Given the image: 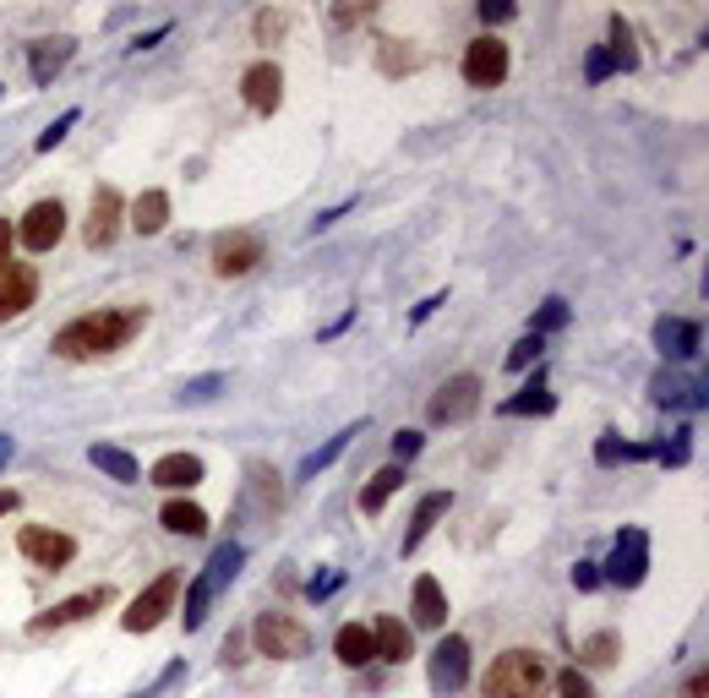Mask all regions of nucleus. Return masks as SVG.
Here are the masks:
<instances>
[{
	"label": "nucleus",
	"instance_id": "obj_14",
	"mask_svg": "<svg viewBox=\"0 0 709 698\" xmlns=\"http://www.w3.org/2000/svg\"><path fill=\"white\" fill-rule=\"evenodd\" d=\"M34 300H39V273L28 262H12L7 273H0V322L23 316Z\"/></svg>",
	"mask_w": 709,
	"mask_h": 698
},
{
	"label": "nucleus",
	"instance_id": "obj_39",
	"mask_svg": "<svg viewBox=\"0 0 709 698\" xmlns=\"http://www.w3.org/2000/svg\"><path fill=\"white\" fill-rule=\"evenodd\" d=\"M551 327H568V300H540V311L530 316V333L546 338Z\"/></svg>",
	"mask_w": 709,
	"mask_h": 698
},
{
	"label": "nucleus",
	"instance_id": "obj_33",
	"mask_svg": "<svg viewBox=\"0 0 709 698\" xmlns=\"http://www.w3.org/2000/svg\"><path fill=\"white\" fill-rule=\"evenodd\" d=\"M660 448L655 443H617V437H600L595 443V459L600 464H633V459H655Z\"/></svg>",
	"mask_w": 709,
	"mask_h": 698
},
{
	"label": "nucleus",
	"instance_id": "obj_7",
	"mask_svg": "<svg viewBox=\"0 0 709 698\" xmlns=\"http://www.w3.org/2000/svg\"><path fill=\"white\" fill-rule=\"evenodd\" d=\"M121 219H126V202L115 186H94V202H88V224H83V246L88 251H110L121 240Z\"/></svg>",
	"mask_w": 709,
	"mask_h": 698
},
{
	"label": "nucleus",
	"instance_id": "obj_3",
	"mask_svg": "<svg viewBox=\"0 0 709 698\" xmlns=\"http://www.w3.org/2000/svg\"><path fill=\"white\" fill-rule=\"evenodd\" d=\"M251 644H257L268 660H300V655H311V633H306V622H295L289 611H262V616L251 622Z\"/></svg>",
	"mask_w": 709,
	"mask_h": 698
},
{
	"label": "nucleus",
	"instance_id": "obj_6",
	"mask_svg": "<svg viewBox=\"0 0 709 698\" xmlns=\"http://www.w3.org/2000/svg\"><path fill=\"white\" fill-rule=\"evenodd\" d=\"M475 410H481V377H475V372H459V377H448V383L432 394L426 421H432V426H464Z\"/></svg>",
	"mask_w": 709,
	"mask_h": 698
},
{
	"label": "nucleus",
	"instance_id": "obj_19",
	"mask_svg": "<svg viewBox=\"0 0 709 698\" xmlns=\"http://www.w3.org/2000/svg\"><path fill=\"white\" fill-rule=\"evenodd\" d=\"M372 649H377V660L405 665V660L415 655V633H410V622H399V616H377V622H372Z\"/></svg>",
	"mask_w": 709,
	"mask_h": 698
},
{
	"label": "nucleus",
	"instance_id": "obj_57",
	"mask_svg": "<svg viewBox=\"0 0 709 698\" xmlns=\"http://www.w3.org/2000/svg\"><path fill=\"white\" fill-rule=\"evenodd\" d=\"M704 687H709V676H704V671H698V676H693V682H687V698H704Z\"/></svg>",
	"mask_w": 709,
	"mask_h": 698
},
{
	"label": "nucleus",
	"instance_id": "obj_31",
	"mask_svg": "<svg viewBox=\"0 0 709 698\" xmlns=\"http://www.w3.org/2000/svg\"><path fill=\"white\" fill-rule=\"evenodd\" d=\"M159 524H164L170 535H208V513H202L197 502H164Z\"/></svg>",
	"mask_w": 709,
	"mask_h": 698
},
{
	"label": "nucleus",
	"instance_id": "obj_8",
	"mask_svg": "<svg viewBox=\"0 0 709 698\" xmlns=\"http://www.w3.org/2000/svg\"><path fill=\"white\" fill-rule=\"evenodd\" d=\"M17 551H23L34 568L61 573V568L77 557V540H72V535H61V529H50V524H23V529H17Z\"/></svg>",
	"mask_w": 709,
	"mask_h": 698
},
{
	"label": "nucleus",
	"instance_id": "obj_55",
	"mask_svg": "<svg viewBox=\"0 0 709 698\" xmlns=\"http://www.w3.org/2000/svg\"><path fill=\"white\" fill-rule=\"evenodd\" d=\"M12 453H17V443H12L7 432H0V470H7V464H12Z\"/></svg>",
	"mask_w": 709,
	"mask_h": 698
},
{
	"label": "nucleus",
	"instance_id": "obj_56",
	"mask_svg": "<svg viewBox=\"0 0 709 698\" xmlns=\"http://www.w3.org/2000/svg\"><path fill=\"white\" fill-rule=\"evenodd\" d=\"M17 502H23L17 491H0V519H7V513H17Z\"/></svg>",
	"mask_w": 709,
	"mask_h": 698
},
{
	"label": "nucleus",
	"instance_id": "obj_16",
	"mask_svg": "<svg viewBox=\"0 0 709 698\" xmlns=\"http://www.w3.org/2000/svg\"><path fill=\"white\" fill-rule=\"evenodd\" d=\"M72 55H77V39H66V34H50V39H39V45L28 50V77H34V88H50Z\"/></svg>",
	"mask_w": 709,
	"mask_h": 698
},
{
	"label": "nucleus",
	"instance_id": "obj_13",
	"mask_svg": "<svg viewBox=\"0 0 709 698\" xmlns=\"http://www.w3.org/2000/svg\"><path fill=\"white\" fill-rule=\"evenodd\" d=\"M115 595L110 589H83V595H72V600H61V606H50L45 616H34L28 622V633H55V627H72V622H88L94 611H104Z\"/></svg>",
	"mask_w": 709,
	"mask_h": 698
},
{
	"label": "nucleus",
	"instance_id": "obj_23",
	"mask_svg": "<svg viewBox=\"0 0 709 698\" xmlns=\"http://www.w3.org/2000/svg\"><path fill=\"white\" fill-rule=\"evenodd\" d=\"M197 481H202V459L197 453H164L153 464V486L159 491H191Z\"/></svg>",
	"mask_w": 709,
	"mask_h": 698
},
{
	"label": "nucleus",
	"instance_id": "obj_22",
	"mask_svg": "<svg viewBox=\"0 0 709 698\" xmlns=\"http://www.w3.org/2000/svg\"><path fill=\"white\" fill-rule=\"evenodd\" d=\"M361 432H366V421H349V426H344L338 437H327V443H322L316 453H306V459H300V470H295V481H316V475H322L327 464H338V459L349 453V443H354V437H361Z\"/></svg>",
	"mask_w": 709,
	"mask_h": 698
},
{
	"label": "nucleus",
	"instance_id": "obj_18",
	"mask_svg": "<svg viewBox=\"0 0 709 698\" xmlns=\"http://www.w3.org/2000/svg\"><path fill=\"white\" fill-rule=\"evenodd\" d=\"M410 616H415V627H426V633H437V627L448 622V595H443V584H437L432 573L415 578V589H410Z\"/></svg>",
	"mask_w": 709,
	"mask_h": 698
},
{
	"label": "nucleus",
	"instance_id": "obj_54",
	"mask_svg": "<svg viewBox=\"0 0 709 698\" xmlns=\"http://www.w3.org/2000/svg\"><path fill=\"white\" fill-rule=\"evenodd\" d=\"M164 34H170V23H164V28H148V34H142V39H137V45H132V50H153V45H159V39H164Z\"/></svg>",
	"mask_w": 709,
	"mask_h": 698
},
{
	"label": "nucleus",
	"instance_id": "obj_12",
	"mask_svg": "<svg viewBox=\"0 0 709 698\" xmlns=\"http://www.w3.org/2000/svg\"><path fill=\"white\" fill-rule=\"evenodd\" d=\"M61 235H66V208H61L55 197L34 202V208L23 213V224H17V240H23L28 251H55Z\"/></svg>",
	"mask_w": 709,
	"mask_h": 698
},
{
	"label": "nucleus",
	"instance_id": "obj_38",
	"mask_svg": "<svg viewBox=\"0 0 709 698\" xmlns=\"http://www.w3.org/2000/svg\"><path fill=\"white\" fill-rule=\"evenodd\" d=\"M251 28H257V45H278L284 28H289V12H284V7H262Z\"/></svg>",
	"mask_w": 709,
	"mask_h": 698
},
{
	"label": "nucleus",
	"instance_id": "obj_34",
	"mask_svg": "<svg viewBox=\"0 0 709 698\" xmlns=\"http://www.w3.org/2000/svg\"><path fill=\"white\" fill-rule=\"evenodd\" d=\"M426 61V50H415L410 39H383V72L388 77H405L410 66H421Z\"/></svg>",
	"mask_w": 709,
	"mask_h": 698
},
{
	"label": "nucleus",
	"instance_id": "obj_20",
	"mask_svg": "<svg viewBox=\"0 0 709 698\" xmlns=\"http://www.w3.org/2000/svg\"><path fill=\"white\" fill-rule=\"evenodd\" d=\"M649 394H655V404L660 410H682V404H704V383L698 377H687V372H655V383H649Z\"/></svg>",
	"mask_w": 709,
	"mask_h": 698
},
{
	"label": "nucleus",
	"instance_id": "obj_26",
	"mask_svg": "<svg viewBox=\"0 0 709 698\" xmlns=\"http://www.w3.org/2000/svg\"><path fill=\"white\" fill-rule=\"evenodd\" d=\"M126 219H132L137 235H159V229L170 224V197H164V191H142V197L126 208Z\"/></svg>",
	"mask_w": 709,
	"mask_h": 698
},
{
	"label": "nucleus",
	"instance_id": "obj_32",
	"mask_svg": "<svg viewBox=\"0 0 709 698\" xmlns=\"http://www.w3.org/2000/svg\"><path fill=\"white\" fill-rule=\"evenodd\" d=\"M617 649H622L617 633H589V638L579 644V660H584L589 671H611V665H617Z\"/></svg>",
	"mask_w": 709,
	"mask_h": 698
},
{
	"label": "nucleus",
	"instance_id": "obj_28",
	"mask_svg": "<svg viewBox=\"0 0 709 698\" xmlns=\"http://www.w3.org/2000/svg\"><path fill=\"white\" fill-rule=\"evenodd\" d=\"M251 497H257V513L262 519H273L278 508H284V481H278V470L273 464H251Z\"/></svg>",
	"mask_w": 709,
	"mask_h": 698
},
{
	"label": "nucleus",
	"instance_id": "obj_9",
	"mask_svg": "<svg viewBox=\"0 0 709 698\" xmlns=\"http://www.w3.org/2000/svg\"><path fill=\"white\" fill-rule=\"evenodd\" d=\"M464 83L470 88H502V77H508V45L497 39V34H481V39H470V50H464Z\"/></svg>",
	"mask_w": 709,
	"mask_h": 698
},
{
	"label": "nucleus",
	"instance_id": "obj_40",
	"mask_svg": "<svg viewBox=\"0 0 709 698\" xmlns=\"http://www.w3.org/2000/svg\"><path fill=\"white\" fill-rule=\"evenodd\" d=\"M551 682H557V693H562V698H595V687H589V676H584L579 665H568V671H551Z\"/></svg>",
	"mask_w": 709,
	"mask_h": 698
},
{
	"label": "nucleus",
	"instance_id": "obj_10",
	"mask_svg": "<svg viewBox=\"0 0 709 698\" xmlns=\"http://www.w3.org/2000/svg\"><path fill=\"white\" fill-rule=\"evenodd\" d=\"M262 262V235H251V229H224L219 240H213V251H208V267L219 273V278H240V273H251Z\"/></svg>",
	"mask_w": 709,
	"mask_h": 698
},
{
	"label": "nucleus",
	"instance_id": "obj_17",
	"mask_svg": "<svg viewBox=\"0 0 709 698\" xmlns=\"http://www.w3.org/2000/svg\"><path fill=\"white\" fill-rule=\"evenodd\" d=\"M240 94H246L251 115H273L278 99H284V72H278L273 61H257V66L240 77Z\"/></svg>",
	"mask_w": 709,
	"mask_h": 698
},
{
	"label": "nucleus",
	"instance_id": "obj_27",
	"mask_svg": "<svg viewBox=\"0 0 709 698\" xmlns=\"http://www.w3.org/2000/svg\"><path fill=\"white\" fill-rule=\"evenodd\" d=\"M88 464H94V470H104V475H110V481H121V486H132V481L142 475V470H137V459H132L126 448H110V443H94V448H88Z\"/></svg>",
	"mask_w": 709,
	"mask_h": 698
},
{
	"label": "nucleus",
	"instance_id": "obj_1",
	"mask_svg": "<svg viewBox=\"0 0 709 698\" xmlns=\"http://www.w3.org/2000/svg\"><path fill=\"white\" fill-rule=\"evenodd\" d=\"M142 322H148V311L142 306H110V311H88V316H77V322H66L61 333H55V356L61 361H99V356H115V349H126L137 333H142Z\"/></svg>",
	"mask_w": 709,
	"mask_h": 698
},
{
	"label": "nucleus",
	"instance_id": "obj_5",
	"mask_svg": "<svg viewBox=\"0 0 709 698\" xmlns=\"http://www.w3.org/2000/svg\"><path fill=\"white\" fill-rule=\"evenodd\" d=\"M175 595H181V573H175V568H164V573H159V578H148V589H142L126 611H121V627H126V633H153V627L175 611Z\"/></svg>",
	"mask_w": 709,
	"mask_h": 698
},
{
	"label": "nucleus",
	"instance_id": "obj_42",
	"mask_svg": "<svg viewBox=\"0 0 709 698\" xmlns=\"http://www.w3.org/2000/svg\"><path fill=\"white\" fill-rule=\"evenodd\" d=\"M655 459H660L666 470H682V464L693 459V437H687V432H671V443H666V448H660Z\"/></svg>",
	"mask_w": 709,
	"mask_h": 698
},
{
	"label": "nucleus",
	"instance_id": "obj_50",
	"mask_svg": "<svg viewBox=\"0 0 709 698\" xmlns=\"http://www.w3.org/2000/svg\"><path fill=\"white\" fill-rule=\"evenodd\" d=\"M481 17H486V23H508V17H513V0H486Z\"/></svg>",
	"mask_w": 709,
	"mask_h": 698
},
{
	"label": "nucleus",
	"instance_id": "obj_4",
	"mask_svg": "<svg viewBox=\"0 0 709 698\" xmlns=\"http://www.w3.org/2000/svg\"><path fill=\"white\" fill-rule=\"evenodd\" d=\"M644 573H649V535H644L638 524H627V529H617V540H611V557H606L600 578H606V584H617V589H638V584H644Z\"/></svg>",
	"mask_w": 709,
	"mask_h": 698
},
{
	"label": "nucleus",
	"instance_id": "obj_51",
	"mask_svg": "<svg viewBox=\"0 0 709 698\" xmlns=\"http://www.w3.org/2000/svg\"><path fill=\"white\" fill-rule=\"evenodd\" d=\"M12 240H17V229H12L7 219H0V273L12 267Z\"/></svg>",
	"mask_w": 709,
	"mask_h": 698
},
{
	"label": "nucleus",
	"instance_id": "obj_43",
	"mask_svg": "<svg viewBox=\"0 0 709 698\" xmlns=\"http://www.w3.org/2000/svg\"><path fill=\"white\" fill-rule=\"evenodd\" d=\"M224 383H229L224 372H213V377H197V383H186V394H181V404H202V399H213V394H219Z\"/></svg>",
	"mask_w": 709,
	"mask_h": 698
},
{
	"label": "nucleus",
	"instance_id": "obj_15",
	"mask_svg": "<svg viewBox=\"0 0 709 698\" xmlns=\"http://www.w3.org/2000/svg\"><path fill=\"white\" fill-rule=\"evenodd\" d=\"M698 344H704V327H698V322H687V316H660V322H655V349H660L666 361H693Z\"/></svg>",
	"mask_w": 709,
	"mask_h": 698
},
{
	"label": "nucleus",
	"instance_id": "obj_49",
	"mask_svg": "<svg viewBox=\"0 0 709 698\" xmlns=\"http://www.w3.org/2000/svg\"><path fill=\"white\" fill-rule=\"evenodd\" d=\"M327 17H333V28H354V23H366V17H372V7H333Z\"/></svg>",
	"mask_w": 709,
	"mask_h": 698
},
{
	"label": "nucleus",
	"instance_id": "obj_30",
	"mask_svg": "<svg viewBox=\"0 0 709 698\" xmlns=\"http://www.w3.org/2000/svg\"><path fill=\"white\" fill-rule=\"evenodd\" d=\"M240 562H246V546H240V540H224V546L213 551V562H208L202 584H208V589L219 595V589H224V584H229V578L240 573Z\"/></svg>",
	"mask_w": 709,
	"mask_h": 698
},
{
	"label": "nucleus",
	"instance_id": "obj_35",
	"mask_svg": "<svg viewBox=\"0 0 709 698\" xmlns=\"http://www.w3.org/2000/svg\"><path fill=\"white\" fill-rule=\"evenodd\" d=\"M611 66L617 72H638V50H633V34H627V17H611Z\"/></svg>",
	"mask_w": 709,
	"mask_h": 698
},
{
	"label": "nucleus",
	"instance_id": "obj_11",
	"mask_svg": "<svg viewBox=\"0 0 709 698\" xmlns=\"http://www.w3.org/2000/svg\"><path fill=\"white\" fill-rule=\"evenodd\" d=\"M470 660H475L470 638H464V633H448V638L432 649V687H437V693L470 687Z\"/></svg>",
	"mask_w": 709,
	"mask_h": 698
},
{
	"label": "nucleus",
	"instance_id": "obj_21",
	"mask_svg": "<svg viewBox=\"0 0 709 698\" xmlns=\"http://www.w3.org/2000/svg\"><path fill=\"white\" fill-rule=\"evenodd\" d=\"M453 508V491H432V497H421V508L410 513V529H405V557H415L421 551V540L443 524V513Z\"/></svg>",
	"mask_w": 709,
	"mask_h": 698
},
{
	"label": "nucleus",
	"instance_id": "obj_47",
	"mask_svg": "<svg viewBox=\"0 0 709 698\" xmlns=\"http://www.w3.org/2000/svg\"><path fill=\"white\" fill-rule=\"evenodd\" d=\"M421 448H426V437H421V432H415V426H405V432H399V437H394V453H399V464H405V459H415V453H421Z\"/></svg>",
	"mask_w": 709,
	"mask_h": 698
},
{
	"label": "nucleus",
	"instance_id": "obj_41",
	"mask_svg": "<svg viewBox=\"0 0 709 698\" xmlns=\"http://www.w3.org/2000/svg\"><path fill=\"white\" fill-rule=\"evenodd\" d=\"M72 126H77V110H66V115H55V121H50V126L39 132V142H34V148H39V153H50V148H61Z\"/></svg>",
	"mask_w": 709,
	"mask_h": 698
},
{
	"label": "nucleus",
	"instance_id": "obj_2",
	"mask_svg": "<svg viewBox=\"0 0 709 698\" xmlns=\"http://www.w3.org/2000/svg\"><path fill=\"white\" fill-rule=\"evenodd\" d=\"M481 693L486 698H546L551 693V660L540 649H508V655L492 660Z\"/></svg>",
	"mask_w": 709,
	"mask_h": 698
},
{
	"label": "nucleus",
	"instance_id": "obj_24",
	"mask_svg": "<svg viewBox=\"0 0 709 698\" xmlns=\"http://www.w3.org/2000/svg\"><path fill=\"white\" fill-rule=\"evenodd\" d=\"M333 655H338L344 665H354V671L372 665V660H377V649H372V627H366V622H344V627L333 633Z\"/></svg>",
	"mask_w": 709,
	"mask_h": 698
},
{
	"label": "nucleus",
	"instance_id": "obj_45",
	"mask_svg": "<svg viewBox=\"0 0 709 698\" xmlns=\"http://www.w3.org/2000/svg\"><path fill=\"white\" fill-rule=\"evenodd\" d=\"M181 676H186V660H170V665H164V676H159V682H148V687H142L137 698H164V693H170V687H175Z\"/></svg>",
	"mask_w": 709,
	"mask_h": 698
},
{
	"label": "nucleus",
	"instance_id": "obj_25",
	"mask_svg": "<svg viewBox=\"0 0 709 698\" xmlns=\"http://www.w3.org/2000/svg\"><path fill=\"white\" fill-rule=\"evenodd\" d=\"M557 410V394H551V383H546V372L535 366V377L524 383V394H513L508 404H502V415H551Z\"/></svg>",
	"mask_w": 709,
	"mask_h": 698
},
{
	"label": "nucleus",
	"instance_id": "obj_37",
	"mask_svg": "<svg viewBox=\"0 0 709 698\" xmlns=\"http://www.w3.org/2000/svg\"><path fill=\"white\" fill-rule=\"evenodd\" d=\"M208 606H213V589H208V584H202V573H197V578H191V589H186V616H181V622H186V633H197V627L208 622Z\"/></svg>",
	"mask_w": 709,
	"mask_h": 698
},
{
	"label": "nucleus",
	"instance_id": "obj_52",
	"mask_svg": "<svg viewBox=\"0 0 709 698\" xmlns=\"http://www.w3.org/2000/svg\"><path fill=\"white\" fill-rule=\"evenodd\" d=\"M246 660V633H229V644H224V665H240Z\"/></svg>",
	"mask_w": 709,
	"mask_h": 698
},
{
	"label": "nucleus",
	"instance_id": "obj_46",
	"mask_svg": "<svg viewBox=\"0 0 709 698\" xmlns=\"http://www.w3.org/2000/svg\"><path fill=\"white\" fill-rule=\"evenodd\" d=\"M338 584H344V568H322V573L311 578V589H306V595H311V600H327Z\"/></svg>",
	"mask_w": 709,
	"mask_h": 698
},
{
	"label": "nucleus",
	"instance_id": "obj_29",
	"mask_svg": "<svg viewBox=\"0 0 709 698\" xmlns=\"http://www.w3.org/2000/svg\"><path fill=\"white\" fill-rule=\"evenodd\" d=\"M405 486V464H388V470H377L366 486H361V513H383L388 502H394V491Z\"/></svg>",
	"mask_w": 709,
	"mask_h": 698
},
{
	"label": "nucleus",
	"instance_id": "obj_48",
	"mask_svg": "<svg viewBox=\"0 0 709 698\" xmlns=\"http://www.w3.org/2000/svg\"><path fill=\"white\" fill-rule=\"evenodd\" d=\"M573 589H579V595L600 589V568H595V562H573Z\"/></svg>",
	"mask_w": 709,
	"mask_h": 698
},
{
	"label": "nucleus",
	"instance_id": "obj_53",
	"mask_svg": "<svg viewBox=\"0 0 709 698\" xmlns=\"http://www.w3.org/2000/svg\"><path fill=\"white\" fill-rule=\"evenodd\" d=\"M443 300H448V295H432V300H421V306H415V311H410V322H426V316H432V311H437V306H443Z\"/></svg>",
	"mask_w": 709,
	"mask_h": 698
},
{
	"label": "nucleus",
	"instance_id": "obj_36",
	"mask_svg": "<svg viewBox=\"0 0 709 698\" xmlns=\"http://www.w3.org/2000/svg\"><path fill=\"white\" fill-rule=\"evenodd\" d=\"M546 361V338H535V333H524L513 349H508V372H535Z\"/></svg>",
	"mask_w": 709,
	"mask_h": 698
},
{
	"label": "nucleus",
	"instance_id": "obj_44",
	"mask_svg": "<svg viewBox=\"0 0 709 698\" xmlns=\"http://www.w3.org/2000/svg\"><path fill=\"white\" fill-rule=\"evenodd\" d=\"M611 72H617V66H611V50H606V45H595V50L584 55V77H589V83H606Z\"/></svg>",
	"mask_w": 709,
	"mask_h": 698
}]
</instances>
